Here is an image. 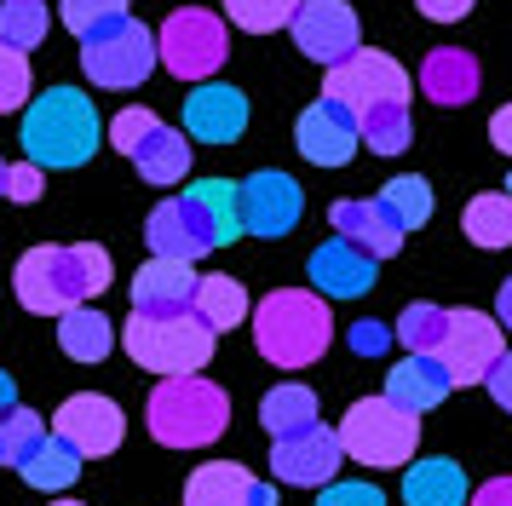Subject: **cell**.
<instances>
[{
  "label": "cell",
  "instance_id": "1",
  "mask_svg": "<svg viewBox=\"0 0 512 506\" xmlns=\"http://www.w3.org/2000/svg\"><path fill=\"white\" fill-rule=\"evenodd\" d=\"M110 253L98 242H75V248H29L12 271L18 305L35 317H64L75 305H93L110 288Z\"/></svg>",
  "mask_w": 512,
  "mask_h": 506
},
{
  "label": "cell",
  "instance_id": "2",
  "mask_svg": "<svg viewBox=\"0 0 512 506\" xmlns=\"http://www.w3.org/2000/svg\"><path fill=\"white\" fill-rule=\"evenodd\" d=\"M104 121H98L93 98L75 87H47L41 98H29L24 110V156L47 173V167H81L93 161Z\"/></svg>",
  "mask_w": 512,
  "mask_h": 506
},
{
  "label": "cell",
  "instance_id": "3",
  "mask_svg": "<svg viewBox=\"0 0 512 506\" xmlns=\"http://www.w3.org/2000/svg\"><path fill=\"white\" fill-rule=\"evenodd\" d=\"M254 317V345L265 363L277 368H305L317 363L334 340V317H328V299L311 288H277L248 311Z\"/></svg>",
  "mask_w": 512,
  "mask_h": 506
},
{
  "label": "cell",
  "instance_id": "4",
  "mask_svg": "<svg viewBox=\"0 0 512 506\" xmlns=\"http://www.w3.org/2000/svg\"><path fill=\"white\" fill-rule=\"evenodd\" d=\"M150 437L167 449H208L231 426V397L202 374H173L150 391Z\"/></svg>",
  "mask_w": 512,
  "mask_h": 506
},
{
  "label": "cell",
  "instance_id": "5",
  "mask_svg": "<svg viewBox=\"0 0 512 506\" xmlns=\"http://www.w3.org/2000/svg\"><path fill=\"white\" fill-rule=\"evenodd\" d=\"M213 328H202L196 311H167V317H144L133 311L127 328H121V345H127V357L150 374H202L213 357Z\"/></svg>",
  "mask_w": 512,
  "mask_h": 506
},
{
  "label": "cell",
  "instance_id": "6",
  "mask_svg": "<svg viewBox=\"0 0 512 506\" xmlns=\"http://www.w3.org/2000/svg\"><path fill=\"white\" fill-rule=\"evenodd\" d=\"M415 443H420V414L397 409L386 397H363L340 420V449L357 466H409Z\"/></svg>",
  "mask_w": 512,
  "mask_h": 506
},
{
  "label": "cell",
  "instance_id": "7",
  "mask_svg": "<svg viewBox=\"0 0 512 506\" xmlns=\"http://www.w3.org/2000/svg\"><path fill=\"white\" fill-rule=\"evenodd\" d=\"M156 64L173 69L179 81H213V69L225 64V18L208 6L167 12L162 35H156Z\"/></svg>",
  "mask_w": 512,
  "mask_h": 506
},
{
  "label": "cell",
  "instance_id": "8",
  "mask_svg": "<svg viewBox=\"0 0 512 506\" xmlns=\"http://www.w3.org/2000/svg\"><path fill=\"white\" fill-rule=\"evenodd\" d=\"M323 98L346 104L351 115H369L380 104H409V69L386 58V52H374V46H357L346 64L328 69Z\"/></svg>",
  "mask_w": 512,
  "mask_h": 506
},
{
  "label": "cell",
  "instance_id": "9",
  "mask_svg": "<svg viewBox=\"0 0 512 506\" xmlns=\"http://www.w3.org/2000/svg\"><path fill=\"white\" fill-rule=\"evenodd\" d=\"M81 69L93 75V87H110V92L139 87L144 75L156 69V35L139 18H121L116 29L81 41Z\"/></svg>",
  "mask_w": 512,
  "mask_h": 506
},
{
  "label": "cell",
  "instance_id": "10",
  "mask_svg": "<svg viewBox=\"0 0 512 506\" xmlns=\"http://www.w3.org/2000/svg\"><path fill=\"white\" fill-rule=\"evenodd\" d=\"M507 351L501 322L484 311H449V334L438 345V363L449 374V386H484V374L495 368V357Z\"/></svg>",
  "mask_w": 512,
  "mask_h": 506
},
{
  "label": "cell",
  "instance_id": "11",
  "mask_svg": "<svg viewBox=\"0 0 512 506\" xmlns=\"http://www.w3.org/2000/svg\"><path fill=\"white\" fill-rule=\"evenodd\" d=\"M52 437H64L81 460L116 455L121 437H127V414H121L110 397H98V391H75V397H64L58 414H52Z\"/></svg>",
  "mask_w": 512,
  "mask_h": 506
},
{
  "label": "cell",
  "instance_id": "12",
  "mask_svg": "<svg viewBox=\"0 0 512 506\" xmlns=\"http://www.w3.org/2000/svg\"><path fill=\"white\" fill-rule=\"evenodd\" d=\"M236 213H242V230L248 236H288V230L300 225V213H305V190L288 173H254V179H242L236 184Z\"/></svg>",
  "mask_w": 512,
  "mask_h": 506
},
{
  "label": "cell",
  "instance_id": "13",
  "mask_svg": "<svg viewBox=\"0 0 512 506\" xmlns=\"http://www.w3.org/2000/svg\"><path fill=\"white\" fill-rule=\"evenodd\" d=\"M294 46H300L305 58H317L323 69L346 64L351 52L363 46L357 35V12H351L346 0H300V12H294Z\"/></svg>",
  "mask_w": 512,
  "mask_h": 506
},
{
  "label": "cell",
  "instance_id": "14",
  "mask_svg": "<svg viewBox=\"0 0 512 506\" xmlns=\"http://www.w3.org/2000/svg\"><path fill=\"white\" fill-rule=\"evenodd\" d=\"M340 466H346V449H340V432H328V426H305V432L271 443V472H277V483H294V489H323V483H334Z\"/></svg>",
  "mask_w": 512,
  "mask_h": 506
},
{
  "label": "cell",
  "instance_id": "15",
  "mask_svg": "<svg viewBox=\"0 0 512 506\" xmlns=\"http://www.w3.org/2000/svg\"><path fill=\"white\" fill-rule=\"evenodd\" d=\"M144 242H150L156 259H185V265H196L202 253H213V230H208V219H202L196 196L185 190V196H167V202L150 207Z\"/></svg>",
  "mask_w": 512,
  "mask_h": 506
},
{
  "label": "cell",
  "instance_id": "16",
  "mask_svg": "<svg viewBox=\"0 0 512 506\" xmlns=\"http://www.w3.org/2000/svg\"><path fill=\"white\" fill-rule=\"evenodd\" d=\"M294 144H300V156L311 161V167H346V161L357 156V115H351L346 104H334V98H317V104L300 115Z\"/></svg>",
  "mask_w": 512,
  "mask_h": 506
},
{
  "label": "cell",
  "instance_id": "17",
  "mask_svg": "<svg viewBox=\"0 0 512 506\" xmlns=\"http://www.w3.org/2000/svg\"><path fill=\"white\" fill-rule=\"evenodd\" d=\"M242 133H248V92L242 87L202 81L185 98V138H196V144H231Z\"/></svg>",
  "mask_w": 512,
  "mask_h": 506
},
{
  "label": "cell",
  "instance_id": "18",
  "mask_svg": "<svg viewBox=\"0 0 512 506\" xmlns=\"http://www.w3.org/2000/svg\"><path fill=\"white\" fill-rule=\"evenodd\" d=\"M185 506H277V483L248 478L236 460H208L190 472Z\"/></svg>",
  "mask_w": 512,
  "mask_h": 506
},
{
  "label": "cell",
  "instance_id": "19",
  "mask_svg": "<svg viewBox=\"0 0 512 506\" xmlns=\"http://www.w3.org/2000/svg\"><path fill=\"white\" fill-rule=\"evenodd\" d=\"M374 265L380 259H369V253H357L351 242H323V248L311 253V294L323 299H357L374 288Z\"/></svg>",
  "mask_w": 512,
  "mask_h": 506
},
{
  "label": "cell",
  "instance_id": "20",
  "mask_svg": "<svg viewBox=\"0 0 512 506\" xmlns=\"http://www.w3.org/2000/svg\"><path fill=\"white\" fill-rule=\"evenodd\" d=\"M478 87H484V69H478V58L472 52H461V46H432L426 52V64H420V92L432 98V104H472L478 98Z\"/></svg>",
  "mask_w": 512,
  "mask_h": 506
},
{
  "label": "cell",
  "instance_id": "21",
  "mask_svg": "<svg viewBox=\"0 0 512 506\" xmlns=\"http://www.w3.org/2000/svg\"><path fill=\"white\" fill-rule=\"evenodd\" d=\"M190 294H196V271L185 259H150L133 276V311H144V317L190 311Z\"/></svg>",
  "mask_w": 512,
  "mask_h": 506
},
{
  "label": "cell",
  "instance_id": "22",
  "mask_svg": "<svg viewBox=\"0 0 512 506\" xmlns=\"http://www.w3.org/2000/svg\"><path fill=\"white\" fill-rule=\"evenodd\" d=\"M334 236L351 242L357 253H369V259H392L403 248V230L380 213V202H334Z\"/></svg>",
  "mask_w": 512,
  "mask_h": 506
},
{
  "label": "cell",
  "instance_id": "23",
  "mask_svg": "<svg viewBox=\"0 0 512 506\" xmlns=\"http://www.w3.org/2000/svg\"><path fill=\"white\" fill-rule=\"evenodd\" d=\"M380 397L397 403V409H409V414H426L449 397V374H443L438 357H415V351H409V357L386 374V391H380Z\"/></svg>",
  "mask_w": 512,
  "mask_h": 506
},
{
  "label": "cell",
  "instance_id": "24",
  "mask_svg": "<svg viewBox=\"0 0 512 506\" xmlns=\"http://www.w3.org/2000/svg\"><path fill=\"white\" fill-rule=\"evenodd\" d=\"M18 478L29 483V489H47V495H64L75 478H81V455H75L64 437L41 432L35 443H29V455L18 460Z\"/></svg>",
  "mask_w": 512,
  "mask_h": 506
},
{
  "label": "cell",
  "instance_id": "25",
  "mask_svg": "<svg viewBox=\"0 0 512 506\" xmlns=\"http://www.w3.org/2000/svg\"><path fill=\"white\" fill-rule=\"evenodd\" d=\"M403 501L409 506H466V472L449 455L415 460L403 472Z\"/></svg>",
  "mask_w": 512,
  "mask_h": 506
},
{
  "label": "cell",
  "instance_id": "26",
  "mask_svg": "<svg viewBox=\"0 0 512 506\" xmlns=\"http://www.w3.org/2000/svg\"><path fill=\"white\" fill-rule=\"evenodd\" d=\"M58 345H64V357H75V363H104L116 351V322L104 317L98 305H75V311L58 317Z\"/></svg>",
  "mask_w": 512,
  "mask_h": 506
},
{
  "label": "cell",
  "instance_id": "27",
  "mask_svg": "<svg viewBox=\"0 0 512 506\" xmlns=\"http://www.w3.org/2000/svg\"><path fill=\"white\" fill-rule=\"evenodd\" d=\"M190 311L202 317V328L225 334V328H242L248 322V288L236 276H196V294H190Z\"/></svg>",
  "mask_w": 512,
  "mask_h": 506
},
{
  "label": "cell",
  "instance_id": "28",
  "mask_svg": "<svg viewBox=\"0 0 512 506\" xmlns=\"http://www.w3.org/2000/svg\"><path fill=\"white\" fill-rule=\"evenodd\" d=\"M133 161H139V173L150 184H185L190 173V144L185 133H173V127H150V133L139 138V150H133Z\"/></svg>",
  "mask_w": 512,
  "mask_h": 506
},
{
  "label": "cell",
  "instance_id": "29",
  "mask_svg": "<svg viewBox=\"0 0 512 506\" xmlns=\"http://www.w3.org/2000/svg\"><path fill=\"white\" fill-rule=\"evenodd\" d=\"M259 426L271 432V443H277V437L305 432V426H317V397H311V386L265 391V397H259Z\"/></svg>",
  "mask_w": 512,
  "mask_h": 506
},
{
  "label": "cell",
  "instance_id": "30",
  "mask_svg": "<svg viewBox=\"0 0 512 506\" xmlns=\"http://www.w3.org/2000/svg\"><path fill=\"white\" fill-rule=\"evenodd\" d=\"M374 202H380V213H386L403 236H409V230H420L426 219H432V184L415 179V173H403V179H392L380 196H374Z\"/></svg>",
  "mask_w": 512,
  "mask_h": 506
},
{
  "label": "cell",
  "instance_id": "31",
  "mask_svg": "<svg viewBox=\"0 0 512 506\" xmlns=\"http://www.w3.org/2000/svg\"><path fill=\"white\" fill-rule=\"evenodd\" d=\"M190 196H196V207H202V219H208V230H213V248H225V242L242 236V213H236V184L231 179H202V184H190Z\"/></svg>",
  "mask_w": 512,
  "mask_h": 506
},
{
  "label": "cell",
  "instance_id": "32",
  "mask_svg": "<svg viewBox=\"0 0 512 506\" xmlns=\"http://www.w3.org/2000/svg\"><path fill=\"white\" fill-rule=\"evenodd\" d=\"M466 236L472 248H512V196H472L466 202Z\"/></svg>",
  "mask_w": 512,
  "mask_h": 506
},
{
  "label": "cell",
  "instance_id": "33",
  "mask_svg": "<svg viewBox=\"0 0 512 506\" xmlns=\"http://www.w3.org/2000/svg\"><path fill=\"white\" fill-rule=\"evenodd\" d=\"M357 144H369L374 156L409 150V104H380V110L357 115Z\"/></svg>",
  "mask_w": 512,
  "mask_h": 506
},
{
  "label": "cell",
  "instance_id": "34",
  "mask_svg": "<svg viewBox=\"0 0 512 506\" xmlns=\"http://www.w3.org/2000/svg\"><path fill=\"white\" fill-rule=\"evenodd\" d=\"M443 334H449V311L443 305H409L403 317H397V328H392V340H403L415 357H438V345H443Z\"/></svg>",
  "mask_w": 512,
  "mask_h": 506
},
{
  "label": "cell",
  "instance_id": "35",
  "mask_svg": "<svg viewBox=\"0 0 512 506\" xmlns=\"http://www.w3.org/2000/svg\"><path fill=\"white\" fill-rule=\"evenodd\" d=\"M47 0H6L0 6V41L6 46H18V52H35V46L47 41Z\"/></svg>",
  "mask_w": 512,
  "mask_h": 506
},
{
  "label": "cell",
  "instance_id": "36",
  "mask_svg": "<svg viewBox=\"0 0 512 506\" xmlns=\"http://www.w3.org/2000/svg\"><path fill=\"white\" fill-rule=\"evenodd\" d=\"M300 12V0H225V18L248 35H277Z\"/></svg>",
  "mask_w": 512,
  "mask_h": 506
},
{
  "label": "cell",
  "instance_id": "37",
  "mask_svg": "<svg viewBox=\"0 0 512 506\" xmlns=\"http://www.w3.org/2000/svg\"><path fill=\"white\" fill-rule=\"evenodd\" d=\"M58 12H64V29H75L81 41H93V35H104V29H116L121 18H133L127 0H58Z\"/></svg>",
  "mask_w": 512,
  "mask_h": 506
},
{
  "label": "cell",
  "instance_id": "38",
  "mask_svg": "<svg viewBox=\"0 0 512 506\" xmlns=\"http://www.w3.org/2000/svg\"><path fill=\"white\" fill-rule=\"evenodd\" d=\"M41 432H47V426H41V414H35V409H24V403H18V409H6V414H0V466H18V460L29 455V443H35Z\"/></svg>",
  "mask_w": 512,
  "mask_h": 506
},
{
  "label": "cell",
  "instance_id": "39",
  "mask_svg": "<svg viewBox=\"0 0 512 506\" xmlns=\"http://www.w3.org/2000/svg\"><path fill=\"white\" fill-rule=\"evenodd\" d=\"M29 104V52L0 41V115L24 110Z\"/></svg>",
  "mask_w": 512,
  "mask_h": 506
},
{
  "label": "cell",
  "instance_id": "40",
  "mask_svg": "<svg viewBox=\"0 0 512 506\" xmlns=\"http://www.w3.org/2000/svg\"><path fill=\"white\" fill-rule=\"evenodd\" d=\"M156 121H162L156 110H121L116 121H110V144H116L121 156H133V150H139V138L150 133Z\"/></svg>",
  "mask_w": 512,
  "mask_h": 506
},
{
  "label": "cell",
  "instance_id": "41",
  "mask_svg": "<svg viewBox=\"0 0 512 506\" xmlns=\"http://www.w3.org/2000/svg\"><path fill=\"white\" fill-rule=\"evenodd\" d=\"M317 506H386V495L374 483H323V501Z\"/></svg>",
  "mask_w": 512,
  "mask_h": 506
},
{
  "label": "cell",
  "instance_id": "42",
  "mask_svg": "<svg viewBox=\"0 0 512 506\" xmlns=\"http://www.w3.org/2000/svg\"><path fill=\"white\" fill-rule=\"evenodd\" d=\"M351 351H357V357H380V351H386V345H392V328H386V322H374V317H363V322H351Z\"/></svg>",
  "mask_w": 512,
  "mask_h": 506
},
{
  "label": "cell",
  "instance_id": "43",
  "mask_svg": "<svg viewBox=\"0 0 512 506\" xmlns=\"http://www.w3.org/2000/svg\"><path fill=\"white\" fill-rule=\"evenodd\" d=\"M6 196H12V202H35V196H41V167H35V161L6 167Z\"/></svg>",
  "mask_w": 512,
  "mask_h": 506
},
{
  "label": "cell",
  "instance_id": "44",
  "mask_svg": "<svg viewBox=\"0 0 512 506\" xmlns=\"http://www.w3.org/2000/svg\"><path fill=\"white\" fill-rule=\"evenodd\" d=\"M484 386H489V397L512 414V351H501V357H495V368L484 374Z\"/></svg>",
  "mask_w": 512,
  "mask_h": 506
},
{
  "label": "cell",
  "instance_id": "45",
  "mask_svg": "<svg viewBox=\"0 0 512 506\" xmlns=\"http://www.w3.org/2000/svg\"><path fill=\"white\" fill-rule=\"evenodd\" d=\"M472 6H478V0H420V12H426L432 23H461Z\"/></svg>",
  "mask_w": 512,
  "mask_h": 506
},
{
  "label": "cell",
  "instance_id": "46",
  "mask_svg": "<svg viewBox=\"0 0 512 506\" xmlns=\"http://www.w3.org/2000/svg\"><path fill=\"white\" fill-rule=\"evenodd\" d=\"M489 144H495L501 156H512V104H507V110L489 115Z\"/></svg>",
  "mask_w": 512,
  "mask_h": 506
},
{
  "label": "cell",
  "instance_id": "47",
  "mask_svg": "<svg viewBox=\"0 0 512 506\" xmlns=\"http://www.w3.org/2000/svg\"><path fill=\"white\" fill-rule=\"evenodd\" d=\"M472 506H512V478H489L478 495H472Z\"/></svg>",
  "mask_w": 512,
  "mask_h": 506
},
{
  "label": "cell",
  "instance_id": "48",
  "mask_svg": "<svg viewBox=\"0 0 512 506\" xmlns=\"http://www.w3.org/2000/svg\"><path fill=\"white\" fill-rule=\"evenodd\" d=\"M495 322H501V328L512 334V276L501 282V299H495Z\"/></svg>",
  "mask_w": 512,
  "mask_h": 506
},
{
  "label": "cell",
  "instance_id": "49",
  "mask_svg": "<svg viewBox=\"0 0 512 506\" xmlns=\"http://www.w3.org/2000/svg\"><path fill=\"white\" fill-rule=\"evenodd\" d=\"M6 409H18V386H12V374L0 368V414H6Z\"/></svg>",
  "mask_w": 512,
  "mask_h": 506
},
{
  "label": "cell",
  "instance_id": "50",
  "mask_svg": "<svg viewBox=\"0 0 512 506\" xmlns=\"http://www.w3.org/2000/svg\"><path fill=\"white\" fill-rule=\"evenodd\" d=\"M0 196H6V161H0Z\"/></svg>",
  "mask_w": 512,
  "mask_h": 506
},
{
  "label": "cell",
  "instance_id": "51",
  "mask_svg": "<svg viewBox=\"0 0 512 506\" xmlns=\"http://www.w3.org/2000/svg\"><path fill=\"white\" fill-rule=\"evenodd\" d=\"M52 506H81V501H52Z\"/></svg>",
  "mask_w": 512,
  "mask_h": 506
},
{
  "label": "cell",
  "instance_id": "52",
  "mask_svg": "<svg viewBox=\"0 0 512 506\" xmlns=\"http://www.w3.org/2000/svg\"><path fill=\"white\" fill-rule=\"evenodd\" d=\"M507 196H512V179H507Z\"/></svg>",
  "mask_w": 512,
  "mask_h": 506
}]
</instances>
